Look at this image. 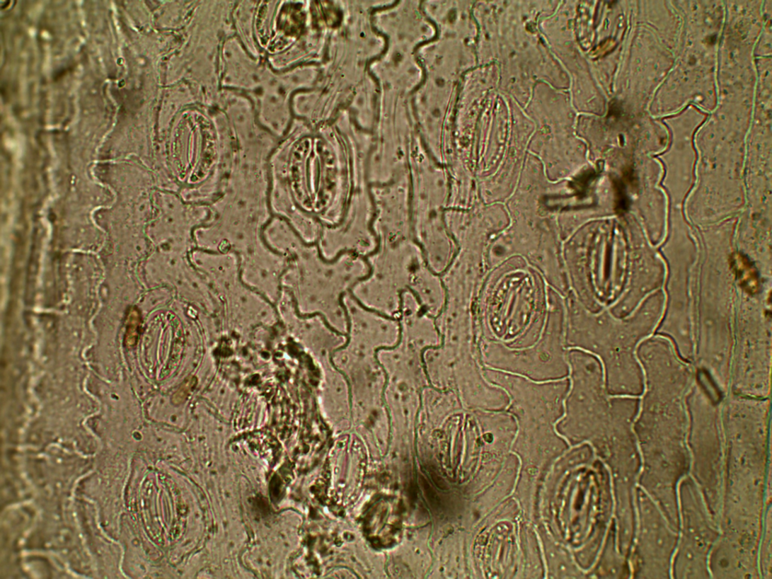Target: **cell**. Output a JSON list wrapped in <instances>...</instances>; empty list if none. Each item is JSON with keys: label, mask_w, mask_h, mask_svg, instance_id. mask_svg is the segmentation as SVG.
Wrapping results in <instances>:
<instances>
[{"label": "cell", "mask_w": 772, "mask_h": 579, "mask_svg": "<svg viewBox=\"0 0 772 579\" xmlns=\"http://www.w3.org/2000/svg\"><path fill=\"white\" fill-rule=\"evenodd\" d=\"M731 268L744 291L750 294L759 292V281L754 264L744 254L736 252L730 257Z\"/></svg>", "instance_id": "6da1fadb"}, {"label": "cell", "mask_w": 772, "mask_h": 579, "mask_svg": "<svg viewBox=\"0 0 772 579\" xmlns=\"http://www.w3.org/2000/svg\"><path fill=\"white\" fill-rule=\"evenodd\" d=\"M142 324V319L136 309H132L129 312L126 319V333L125 335V344L128 347H133L137 344L139 338V328Z\"/></svg>", "instance_id": "7a4b0ae2"}]
</instances>
